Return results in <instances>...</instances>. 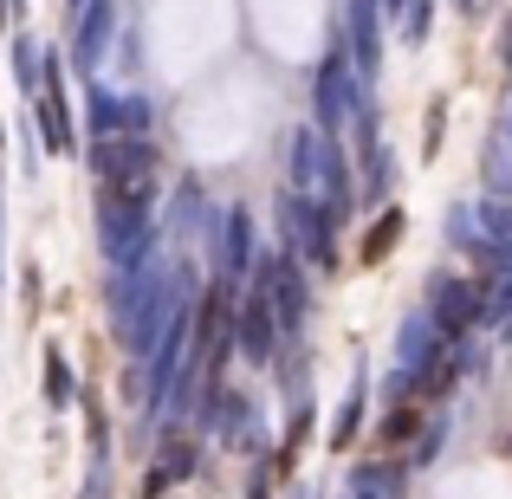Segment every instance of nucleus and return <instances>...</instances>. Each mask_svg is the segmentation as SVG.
Segmentation results:
<instances>
[{
  "mask_svg": "<svg viewBox=\"0 0 512 499\" xmlns=\"http://www.w3.org/2000/svg\"><path fill=\"white\" fill-rule=\"evenodd\" d=\"M396 227H402V214H389V221L376 227V240L363 247V260H376V253H389V240H396Z\"/></svg>",
  "mask_w": 512,
  "mask_h": 499,
  "instance_id": "obj_1",
  "label": "nucleus"
}]
</instances>
